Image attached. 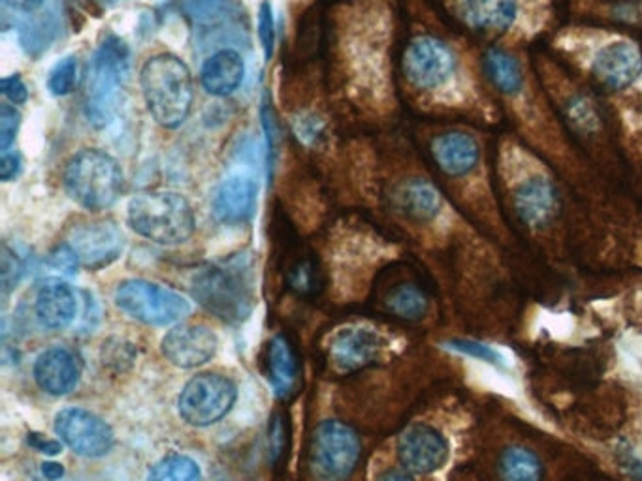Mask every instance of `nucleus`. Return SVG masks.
Listing matches in <instances>:
<instances>
[{
	"mask_svg": "<svg viewBox=\"0 0 642 481\" xmlns=\"http://www.w3.org/2000/svg\"><path fill=\"white\" fill-rule=\"evenodd\" d=\"M454 18L488 36L509 33L522 18V0H446Z\"/></svg>",
	"mask_w": 642,
	"mask_h": 481,
	"instance_id": "nucleus-13",
	"label": "nucleus"
},
{
	"mask_svg": "<svg viewBox=\"0 0 642 481\" xmlns=\"http://www.w3.org/2000/svg\"><path fill=\"white\" fill-rule=\"evenodd\" d=\"M631 478L633 481H642V462L633 461L630 467Z\"/></svg>",
	"mask_w": 642,
	"mask_h": 481,
	"instance_id": "nucleus-43",
	"label": "nucleus"
},
{
	"mask_svg": "<svg viewBox=\"0 0 642 481\" xmlns=\"http://www.w3.org/2000/svg\"><path fill=\"white\" fill-rule=\"evenodd\" d=\"M66 243L76 250L81 266L102 269L121 256L125 237L112 221L79 222Z\"/></svg>",
	"mask_w": 642,
	"mask_h": 481,
	"instance_id": "nucleus-12",
	"label": "nucleus"
},
{
	"mask_svg": "<svg viewBox=\"0 0 642 481\" xmlns=\"http://www.w3.org/2000/svg\"><path fill=\"white\" fill-rule=\"evenodd\" d=\"M311 284H313V267L309 266V264H302L292 273V287L306 290Z\"/></svg>",
	"mask_w": 642,
	"mask_h": 481,
	"instance_id": "nucleus-39",
	"label": "nucleus"
},
{
	"mask_svg": "<svg viewBox=\"0 0 642 481\" xmlns=\"http://www.w3.org/2000/svg\"><path fill=\"white\" fill-rule=\"evenodd\" d=\"M258 38L263 46L264 59H272L274 47H276V18H274V7L269 0H264L258 8Z\"/></svg>",
	"mask_w": 642,
	"mask_h": 481,
	"instance_id": "nucleus-31",
	"label": "nucleus"
},
{
	"mask_svg": "<svg viewBox=\"0 0 642 481\" xmlns=\"http://www.w3.org/2000/svg\"><path fill=\"white\" fill-rule=\"evenodd\" d=\"M140 87L147 111L163 128L176 131L189 119L195 102V81L189 66L171 53L145 60Z\"/></svg>",
	"mask_w": 642,
	"mask_h": 481,
	"instance_id": "nucleus-2",
	"label": "nucleus"
},
{
	"mask_svg": "<svg viewBox=\"0 0 642 481\" xmlns=\"http://www.w3.org/2000/svg\"><path fill=\"white\" fill-rule=\"evenodd\" d=\"M115 305L147 325H170L190 313V301L170 288L142 279L123 280L115 290Z\"/></svg>",
	"mask_w": 642,
	"mask_h": 481,
	"instance_id": "nucleus-7",
	"label": "nucleus"
},
{
	"mask_svg": "<svg viewBox=\"0 0 642 481\" xmlns=\"http://www.w3.org/2000/svg\"><path fill=\"white\" fill-rule=\"evenodd\" d=\"M237 390L232 380L203 372L192 378L179 395V416L192 427H210L221 422L236 403Z\"/></svg>",
	"mask_w": 642,
	"mask_h": 481,
	"instance_id": "nucleus-9",
	"label": "nucleus"
},
{
	"mask_svg": "<svg viewBox=\"0 0 642 481\" xmlns=\"http://www.w3.org/2000/svg\"><path fill=\"white\" fill-rule=\"evenodd\" d=\"M42 472L46 476L47 480H60L65 476V469L63 465H57V462H44L42 465Z\"/></svg>",
	"mask_w": 642,
	"mask_h": 481,
	"instance_id": "nucleus-41",
	"label": "nucleus"
},
{
	"mask_svg": "<svg viewBox=\"0 0 642 481\" xmlns=\"http://www.w3.org/2000/svg\"><path fill=\"white\" fill-rule=\"evenodd\" d=\"M150 481H202V472L190 457L170 456L155 465Z\"/></svg>",
	"mask_w": 642,
	"mask_h": 481,
	"instance_id": "nucleus-28",
	"label": "nucleus"
},
{
	"mask_svg": "<svg viewBox=\"0 0 642 481\" xmlns=\"http://www.w3.org/2000/svg\"><path fill=\"white\" fill-rule=\"evenodd\" d=\"M55 433L81 457H102L112 449L113 430L102 417L86 409L60 410L55 416Z\"/></svg>",
	"mask_w": 642,
	"mask_h": 481,
	"instance_id": "nucleus-10",
	"label": "nucleus"
},
{
	"mask_svg": "<svg viewBox=\"0 0 642 481\" xmlns=\"http://www.w3.org/2000/svg\"><path fill=\"white\" fill-rule=\"evenodd\" d=\"M79 361L73 350L53 346L42 351L34 361V380L40 390L60 398L76 388L79 380Z\"/></svg>",
	"mask_w": 642,
	"mask_h": 481,
	"instance_id": "nucleus-21",
	"label": "nucleus"
},
{
	"mask_svg": "<svg viewBox=\"0 0 642 481\" xmlns=\"http://www.w3.org/2000/svg\"><path fill=\"white\" fill-rule=\"evenodd\" d=\"M126 221L136 234L164 247L181 245L197 230L192 205L176 190H147L134 195L126 208Z\"/></svg>",
	"mask_w": 642,
	"mask_h": 481,
	"instance_id": "nucleus-3",
	"label": "nucleus"
},
{
	"mask_svg": "<svg viewBox=\"0 0 642 481\" xmlns=\"http://www.w3.org/2000/svg\"><path fill=\"white\" fill-rule=\"evenodd\" d=\"M398 457L409 472L432 474L445 467L449 446L441 433L430 425H413L400 436Z\"/></svg>",
	"mask_w": 642,
	"mask_h": 481,
	"instance_id": "nucleus-14",
	"label": "nucleus"
},
{
	"mask_svg": "<svg viewBox=\"0 0 642 481\" xmlns=\"http://www.w3.org/2000/svg\"><path fill=\"white\" fill-rule=\"evenodd\" d=\"M26 440L40 454H46V456H57V454H60V443L49 440V438H46L44 435H38V433H29Z\"/></svg>",
	"mask_w": 642,
	"mask_h": 481,
	"instance_id": "nucleus-38",
	"label": "nucleus"
},
{
	"mask_svg": "<svg viewBox=\"0 0 642 481\" xmlns=\"http://www.w3.org/2000/svg\"><path fill=\"white\" fill-rule=\"evenodd\" d=\"M13 12L33 13L44 7L46 0H2Z\"/></svg>",
	"mask_w": 642,
	"mask_h": 481,
	"instance_id": "nucleus-40",
	"label": "nucleus"
},
{
	"mask_svg": "<svg viewBox=\"0 0 642 481\" xmlns=\"http://www.w3.org/2000/svg\"><path fill=\"white\" fill-rule=\"evenodd\" d=\"M446 348L449 350L458 351L462 356H467V358L479 359V361H485V363L496 367V369H507V358L503 354L494 348V346L485 345V343H479V340H466V338H460V340H451L446 343Z\"/></svg>",
	"mask_w": 642,
	"mask_h": 481,
	"instance_id": "nucleus-29",
	"label": "nucleus"
},
{
	"mask_svg": "<svg viewBox=\"0 0 642 481\" xmlns=\"http://www.w3.org/2000/svg\"><path fill=\"white\" fill-rule=\"evenodd\" d=\"M47 264L60 275H74L79 266V258L68 243H60L59 247L53 248L47 256Z\"/></svg>",
	"mask_w": 642,
	"mask_h": 481,
	"instance_id": "nucleus-34",
	"label": "nucleus"
},
{
	"mask_svg": "<svg viewBox=\"0 0 642 481\" xmlns=\"http://www.w3.org/2000/svg\"><path fill=\"white\" fill-rule=\"evenodd\" d=\"M543 462L530 449H505L499 459V478L501 481H541L543 480Z\"/></svg>",
	"mask_w": 642,
	"mask_h": 481,
	"instance_id": "nucleus-26",
	"label": "nucleus"
},
{
	"mask_svg": "<svg viewBox=\"0 0 642 481\" xmlns=\"http://www.w3.org/2000/svg\"><path fill=\"white\" fill-rule=\"evenodd\" d=\"M34 314L42 327L65 329L78 314V298L74 288L59 277L42 280L34 293Z\"/></svg>",
	"mask_w": 642,
	"mask_h": 481,
	"instance_id": "nucleus-20",
	"label": "nucleus"
},
{
	"mask_svg": "<svg viewBox=\"0 0 642 481\" xmlns=\"http://www.w3.org/2000/svg\"><path fill=\"white\" fill-rule=\"evenodd\" d=\"M361 438L345 423L328 420L313 433L309 467L319 481H347L361 461Z\"/></svg>",
	"mask_w": 642,
	"mask_h": 481,
	"instance_id": "nucleus-6",
	"label": "nucleus"
},
{
	"mask_svg": "<svg viewBox=\"0 0 642 481\" xmlns=\"http://www.w3.org/2000/svg\"><path fill=\"white\" fill-rule=\"evenodd\" d=\"M21 266L15 254L10 253V248H2V290L4 295L12 292L15 284L20 282Z\"/></svg>",
	"mask_w": 642,
	"mask_h": 481,
	"instance_id": "nucleus-35",
	"label": "nucleus"
},
{
	"mask_svg": "<svg viewBox=\"0 0 642 481\" xmlns=\"http://www.w3.org/2000/svg\"><path fill=\"white\" fill-rule=\"evenodd\" d=\"M383 350V340L377 333L362 327H348L335 333L328 346V358L335 371L353 372L374 363Z\"/></svg>",
	"mask_w": 642,
	"mask_h": 481,
	"instance_id": "nucleus-18",
	"label": "nucleus"
},
{
	"mask_svg": "<svg viewBox=\"0 0 642 481\" xmlns=\"http://www.w3.org/2000/svg\"><path fill=\"white\" fill-rule=\"evenodd\" d=\"M388 311L403 320H420L428 313L427 293L422 292L419 287L414 284H400V287L392 288L385 301Z\"/></svg>",
	"mask_w": 642,
	"mask_h": 481,
	"instance_id": "nucleus-27",
	"label": "nucleus"
},
{
	"mask_svg": "<svg viewBox=\"0 0 642 481\" xmlns=\"http://www.w3.org/2000/svg\"><path fill=\"white\" fill-rule=\"evenodd\" d=\"M567 115H569L571 123L577 126L578 131H594L597 126V111L591 108L590 102L583 97V94H577V97L571 98L567 102Z\"/></svg>",
	"mask_w": 642,
	"mask_h": 481,
	"instance_id": "nucleus-32",
	"label": "nucleus"
},
{
	"mask_svg": "<svg viewBox=\"0 0 642 481\" xmlns=\"http://www.w3.org/2000/svg\"><path fill=\"white\" fill-rule=\"evenodd\" d=\"M483 68L486 78L505 97H517L524 85L522 65L514 55L503 49H488L483 57Z\"/></svg>",
	"mask_w": 642,
	"mask_h": 481,
	"instance_id": "nucleus-24",
	"label": "nucleus"
},
{
	"mask_svg": "<svg viewBox=\"0 0 642 481\" xmlns=\"http://www.w3.org/2000/svg\"><path fill=\"white\" fill-rule=\"evenodd\" d=\"M377 481H414L411 476L407 472H401V470H387L385 474H380Z\"/></svg>",
	"mask_w": 642,
	"mask_h": 481,
	"instance_id": "nucleus-42",
	"label": "nucleus"
},
{
	"mask_svg": "<svg viewBox=\"0 0 642 481\" xmlns=\"http://www.w3.org/2000/svg\"><path fill=\"white\" fill-rule=\"evenodd\" d=\"M590 70L607 91H626L642 76V53L635 42L612 38L591 55Z\"/></svg>",
	"mask_w": 642,
	"mask_h": 481,
	"instance_id": "nucleus-11",
	"label": "nucleus"
},
{
	"mask_svg": "<svg viewBox=\"0 0 642 481\" xmlns=\"http://www.w3.org/2000/svg\"><path fill=\"white\" fill-rule=\"evenodd\" d=\"M131 52L125 40L110 34L92 57L87 76L86 118L95 128H106L118 115L129 78Z\"/></svg>",
	"mask_w": 642,
	"mask_h": 481,
	"instance_id": "nucleus-5",
	"label": "nucleus"
},
{
	"mask_svg": "<svg viewBox=\"0 0 642 481\" xmlns=\"http://www.w3.org/2000/svg\"><path fill=\"white\" fill-rule=\"evenodd\" d=\"M245 78V60L236 49H221L206 60L200 70L203 91L211 97H230Z\"/></svg>",
	"mask_w": 642,
	"mask_h": 481,
	"instance_id": "nucleus-22",
	"label": "nucleus"
},
{
	"mask_svg": "<svg viewBox=\"0 0 642 481\" xmlns=\"http://www.w3.org/2000/svg\"><path fill=\"white\" fill-rule=\"evenodd\" d=\"M394 203L401 215L413 222H430L443 208L440 190L424 179L401 182L394 192Z\"/></svg>",
	"mask_w": 642,
	"mask_h": 481,
	"instance_id": "nucleus-23",
	"label": "nucleus"
},
{
	"mask_svg": "<svg viewBox=\"0 0 642 481\" xmlns=\"http://www.w3.org/2000/svg\"><path fill=\"white\" fill-rule=\"evenodd\" d=\"M192 295L226 324H242L256 303L255 267L247 256H234L203 267L192 279Z\"/></svg>",
	"mask_w": 642,
	"mask_h": 481,
	"instance_id": "nucleus-1",
	"label": "nucleus"
},
{
	"mask_svg": "<svg viewBox=\"0 0 642 481\" xmlns=\"http://www.w3.org/2000/svg\"><path fill=\"white\" fill-rule=\"evenodd\" d=\"M21 113L15 105L0 104V150H10L20 132Z\"/></svg>",
	"mask_w": 642,
	"mask_h": 481,
	"instance_id": "nucleus-33",
	"label": "nucleus"
},
{
	"mask_svg": "<svg viewBox=\"0 0 642 481\" xmlns=\"http://www.w3.org/2000/svg\"><path fill=\"white\" fill-rule=\"evenodd\" d=\"M215 333L206 325H177L163 338V354L171 365L181 369H195L208 363L215 356Z\"/></svg>",
	"mask_w": 642,
	"mask_h": 481,
	"instance_id": "nucleus-16",
	"label": "nucleus"
},
{
	"mask_svg": "<svg viewBox=\"0 0 642 481\" xmlns=\"http://www.w3.org/2000/svg\"><path fill=\"white\" fill-rule=\"evenodd\" d=\"M512 203L525 226L543 228L557 213L556 187L543 174H530L517 182Z\"/></svg>",
	"mask_w": 642,
	"mask_h": 481,
	"instance_id": "nucleus-17",
	"label": "nucleus"
},
{
	"mask_svg": "<svg viewBox=\"0 0 642 481\" xmlns=\"http://www.w3.org/2000/svg\"><path fill=\"white\" fill-rule=\"evenodd\" d=\"M76 78H78V59L74 55H68L53 66L47 74V89L53 97H66L74 91Z\"/></svg>",
	"mask_w": 642,
	"mask_h": 481,
	"instance_id": "nucleus-30",
	"label": "nucleus"
},
{
	"mask_svg": "<svg viewBox=\"0 0 642 481\" xmlns=\"http://www.w3.org/2000/svg\"><path fill=\"white\" fill-rule=\"evenodd\" d=\"M433 163L449 177H466L480 163L479 139L464 131L443 132L430 145Z\"/></svg>",
	"mask_w": 642,
	"mask_h": 481,
	"instance_id": "nucleus-19",
	"label": "nucleus"
},
{
	"mask_svg": "<svg viewBox=\"0 0 642 481\" xmlns=\"http://www.w3.org/2000/svg\"><path fill=\"white\" fill-rule=\"evenodd\" d=\"M0 91L10 100V104L20 105L25 104L29 100V89H26L25 81L21 79L20 74H13L0 81Z\"/></svg>",
	"mask_w": 642,
	"mask_h": 481,
	"instance_id": "nucleus-36",
	"label": "nucleus"
},
{
	"mask_svg": "<svg viewBox=\"0 0 642 481\" xmlns=\"http://www.w3.org/2000/svg\"><path fill=\"white\" fill-rule=\"evenodd\" d=\"M403 76L419 91H445L460 76L458 57L443 40L422 34L403 53Z\"/></svg>",
	"mask_w": 642,
	"mask_h": 481,
	"instance_id": "nucleus-8",
	"label": "nucleus"
},
{
	"mask_svg": "<svg viewBox=\"0 0 642 481\" xmlns=\"http://www.w3.org/2000/svg\"><path fill=\"white\" fill-rule=\"evenodd\" d=\"M258 200V181L247 174H232L219 182L213 198L211 211L221 224L240 226L250 222L255 215Z\"/></svg>",
	"mask_w": 642,
	"mask_h": 481,
	"instance_id": "nucleus-15",
	"label": "nucleus"
},
{
	"mask_svg": "<svg viewBox=\"0 0 642 481\" xmlns=\"http://www.w3.org/2000/svg\"><path fill=\"white\" fill-rule=\"evenodd\" d=\"M66 194L79 208L99 213L112 208L125 189V174L118 158L102 149H81L66 163Z\"/></svg>",
	"mask_w": 642,
	"mask_h": 481,
	"instance_id": "nucleus-4",
	"label": "nucleus"
},
{
	"mask_svg": "<svg viewBox=\"0 0 642 481\" xmlns=\"http://www.w3.org/2000/svg\"><path fill=\"white\" fill-rule=\"evenodd\" d=\"M21 155L18 150H4L0 157V179L4 182H10L21 174Z\"/></svg>",
	"mask_w": 642,
	"mask_h": 481,
	"instance_id": "nucleus-37",
	"label": "nucleus"
},
{
	"mask_svg": "<svg viewBox=\"0 0 642 481\" xmlns=\"http://www.w3.org/2000/svg\"><path fill=\"white\" fill-rule=\"evenodd\" d=\"M298 377L295 351L283 337H276L269 345V384L277 398H287L295 388Z\"/></svg>",
	"mask_w": 642,
	"mask_h": 481,
	"instance_id": "nucleus-25",
	"label": "nucleus"
}]
</instances>
